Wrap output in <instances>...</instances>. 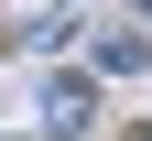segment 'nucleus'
Wrapping results in <instances>:
<instances>
[{
    "mask_svg": "<svg viewBox=\"0 0 152 141\" xmlns=\"http://www.w3.org/2000/svg\"><path fill=\"white\" fill-rule=\"evenodd\" d=\"M87 109H98V98H87V76H54V87H44V130H54V141L87 130Z\"/></svg>",
    "mask_w": 152,
    "mask_h": 141,
    "instance_id": "1",
    "label": "nucleus"
}]
</instances>
